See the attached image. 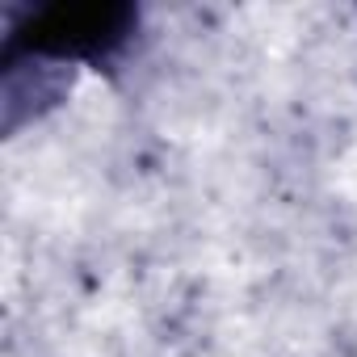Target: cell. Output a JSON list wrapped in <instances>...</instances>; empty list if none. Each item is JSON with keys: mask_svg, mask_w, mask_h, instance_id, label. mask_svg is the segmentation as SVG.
<instances>
[{"mask_svg": "<svg viewBox=\"0 0 357 357\" xmlns=\"http://www.w3.org/2000/svg\"><path fill=\"white\" fill-rule=\"evenodd\" d=\"M135 30V9L126 5H55L34 13L13 38L5 59H43L72 68L84 59H105Z\"/></svg>", "mask_w": 357, "mask_h": 357, "instance_id": "6da1fadb", "label": "cell"}]
</instances>
